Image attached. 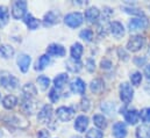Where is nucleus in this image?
Here are the masks:
<instances>
[{
  "mask_svg": "<svg viewBox=\"0 0 150 138\" xmlns=\"http://www.w3.org/2000/svg\"><path fill=\"white\" fill-rule=\"evenodd\" d=\"M144 74H146V77L150 79V64H148L147 66H146V69H144Z\"/></svg>",
  "mask_w": 150,
  "mask_h": 138,
  "instance_id": "37998d69",
  "label": "nucleus"
},
{
  "mask_svg": "<svg viewBox=\"0 0 150 138\" xmlns=\"http://www.w3.org/2000/svg\"><path fill=\"white\" fill-rule=\"evenodd\" d=\"M143 44H144V37L136 35V36L130 37V39L127 43V49L132 52H136L143 46Z\"/></svg>",
  "mask_w": 150,
  "mask_h": 138,
  "instance_id": "0eeeda50",
  "label": "nucleus"
},
{
  "mask_svg": "<svg viewBox=\"0 0 150 138\" xmlns=\"http://www.w3.org/2000/svg\"><path fill=\"white\" fill-rule=\"evenodd\" d=\"M110 29H111V33L113 34V36H115L116 38H120V37H122L125 35L123 26L117 21H113L112 23L110 25Z\"/></svg>",
  "mask_w": 150,
  "mask_h": 138,
  "instance_id": "f3484780",
  "label": "nucleus"
},
{
  "mask_svg": "<svg viewBox=\"0 0 150 138\" xmlns=\"http://www.w3.org/2000/svg\"><path fill=\"white\" fill-rule=\"evenodd\" d=\"M99 15H100V12H99V9L97 7H90L85 12V19L91 23L96 22L99 19Z\"/></svg>",
  "mask_w": 150,
  "mask_h": 138,
  "instance_id": "a211bd4d",
  "label": "nucleus"
},
{
  "mask_svg": "<svg viewBox=\"0 0 150 138\" xmlns=\"http://www.w3.org/2000/svg\"><path fill=\"white\" fill-rule=\"evenodd\" d=\"M27 12V2L26 1H15L12 6V15L15 20L22 19Z\"/></svg>",
  "mask_w": 150,
  "mask_h": 138,
  "instance_id": "20e7f679",
  "label": "nucleus"
},
{
  "mask_svg": "<svg viewBox=\"0 0 150 138\" xmlns=\"http://www.w3.org/2000/svg\"><path fill=\"white\" fill-rule=\"evenodd\" d=\"M52 116V107L50 104H45L38 113V120L40 123H48Z\"/></svg>",
  "mask_w": 150,
  "mask_h": 138,
  "instance_id": "6e6552de",
  "label": "nucleus"
},
{
  "mask_svg": "<svg viewBox=\"0 0 150 138\" xmlns=\"http://www.w3.org/2000/svg\"><path fill=\"white\" fill-rule=\"evenodd\" d=\"M80 109L84 110V111H87L90 109V100L88 99H81L80 101Z\"/></svg>",
  "mask_w": 150,
  "mask_h": 138,
  "instance_id": "e433bc0d",
  "label": "nucleus"
},
{
  "mask_svg": "<svg viewBox=\"0 0 150 138\" xmlns=\"http://www.w3.org/2000/svg\"><path fill=\"white\" fill-rule=\"evenodd\" d=\"M134 62H135V64H136V65H143V64L146 63V58H140V57H136V58L134 59Z\"/></svg>",
  "mask_w": 150,
  "mask_h": 138,
  "instance_id": "a19ab883",
  "label": "nucleus"
},
{
  "mask_svg": "<svg viewBox=\"0 0 150 138\" xmlns=\"http://www.w3.org/2000/svg\"><path fill=\"white\" fill-rule=\"evenodd\" d=\"M123 114H125V120H126V122H128V123L132 124V125H134V124L137 123L139 117H140V113H139L137 110H135V109H128V110H126V113H123Z\"/></svg>",
  "mask_w": 150,
  "mask_h": 138,
  "instance_id": "2eb2a0df",
  "label": "nucleus"
},
{
  "mask_svg": "<svg viewBox=\"0 0 150 138\" xmlns=\"http://www.w3.org/2000/svg\"><path fill=\"white\" fill-rule=\"evenodd\" d=\"M86 69L88 72H93L96 69V64H94V61L93 59H87L86 62Z\"/></svg>",
  "mask_w": 150,
  "mask_h": 138,
  "instance_id": "4c0bfd02",
  "label": "nucleus"
},
{
  "mask_svg": "<svg viewBox=\"0 0 150 138\" xmlns=\"http://www.w3.org/2000/svg\"><path fill=\"white\" fill-rule=\"evenodd\" d=\"M148 26H149V21L147 20V18H135V19H132V21L128 25L130 32L143 30V29L148 28Z\"/></svg>",
  "mask_w": 150,
  "mask_h": 138,
  "instance_id": "423d86ee",
  "label": "nucleus"
},
{
  "mask_svg": "<svg viewBox=\"0 0 150 138\" xmlns=\"http://www.w3.org/2000/svg\"><path fill=\"white\" fill-rule=\"evenodd\" d=\"M16 104H18V99H16V96H14V95H7V96H5L4 100H2V106H4L6 109H13Z\"/></svg>",
  "mask_w": 150,
  "mask_h": 138,
  "instance_id": "5701e85b",
  "label": "nucleus"
},
{
  "mask_svg": "<svg viewBox=\"0 0 150 138\" xmlns=\"http://www.w3.org/2000/svg\"><path fill=\"white\" fill-rule=\"evenodd\" d=\"M18 85H19V80L13 74H11L7 71L0 72V86H2L6 89L13 91L18 87Z\"/></svg>",
  "mask_w": 150,
  "mask_h": 138,
  "instance_id": "f257e3e1",
  "label": "nucleus"
},
{
  "mask_svg": "<svg viewBox=\"0 0 150 138\" xmlns=\"http://www.w3.org/2000/svg\"><path fill=\"white\" fill-rule=\"evenodd\" d=\"M9 12L6 6H0V27H4L8 23Z\"/></svg>",
  "mask_w": 150,
  "mask_h": 138,
  "instance_id": "393cba45",
  "label": "nucleus"
},
{
  "mask_svg": "<svg viewBox=\"0 0 150 138\" xmlns=\"http://www.w3.org/2000/svg\"><path fill=\"white\" fill-rule=\"evenodd\" d=\"M113 136L114 138H125L127 136V127L123 122H116L113 125Z\"/></svg>",
  "mask_w": 150,
  "mask_h": 138,
  "instance_id": "f8f14e48",
  "label": "nucleus"
},
{
  "mask_svg": "<svg viewBox=\"0 0 150 138\" xmlns=\"http://www.w3.org/2000/svg\"><path fill=\"white\" fill-rule=\"evenodd\" d=\"M68 80H69V77H68L67 73H61V74H58V75L54 79L55 88H56V89H62V88L67 85Z\"/></svg>",
  "mask_w": 150,
  "mask_h": 138,
  "instance_id": "6ab92c4d",
  "label": "nucleus"
},
{
  "mask_svg": "<svg viewBox=\"0 0 150 138\" xmlns=\"http://www.w3.org/2000/svg\"><path fill=\"white\" fill-rule=\"evenodd\" d=\"M56 116L62 122H69L75 116V110L71 107H59L56 110Z\"/></svg>",
  "mask_w": 150,
  "mask_h": 138,
  "instance_id": "39448f33",
  "label": "nucleus"
},
{
  "mask_svg": "<svg viewBox=\"0 0 150 138\" xmlns=\"http://www.w3.org/2000/svg\"><path fill=\"white\" fill-rule=\"evenodd\" d=\"M47 54L48 55H51V56H57V57H64L65 56V49L61 45V44H57V43H52L48 46L47 49Z\"/></svg>",
  "mask_w": 150,
  "mask_h": 138,
  "instance_id": "9b49d317",
  "label": "nucleus"
},
{
  "mask_svg": "<svg viewBox=\"0 0 150 138\" xmlns=\"http://www.w3.org/2000/svg\"><path fill=\"white\" fill-rule=\"evenodd\" d=\"M21 107H22V110L26 111L29 115H33L38 110V104H36V101H34L33 99H28V98H25L22 100Z\"/></svg>",
  "mask_w": 150,
  "mask_h": 138,
  "instance_id": "9d476101",
  "label": "nucleus"
},
{
  "mask_svg": "<svg viewBox=\"0 0 150 138\" xmlns=\"http://www.w3.org/2000/svg\"><path fill=\"white\" fill-rule=\"evenodd\" d=\"M140 117L143 122H150V108H143L141 111H140Z\"/></svg>",
  "mask_w": 150,
  "mask_h": 138,
  "instance_id": "f704fd0d",
  "label": "nucleus"
},
{
  "mask_svg": "<svg viewBox=\"0 0 150 138\" xmlns=\"http://www.w3.org/2000/svg\"><path fill=\"white\" fill-rule=\"evenodd\" d=\"M103 137H104V134L99 129H91L86 134V138H103Z\"/></svg>",
  "mask_w": 150,
  "mask_h": 138,
  "instance_id": "473e14b6",
  "label": "nucleus"
},
{
  "mask_svg": "<svg viewBox=\"0 0 150 138\" xmlns=\"http://www.w3.org/2000/svg\"><path fill=\"white\" fill-rule=\"evenodd\" d=\"M49 99H50L52 102H57V101H58V99H59L58 89H56V88L50 89V92H49Z\"/></svg>",
  "mask_w": 150,
  "mask_h": 138,
  "instance_id": "c9c22d12",
  "label": "nucleus"
},
{
  "mask_svg": "<svg viewBox=\"0 0 150 138\" xmlns=\"http://www.w3.org/2000/svg\"><path fill=\"white\" fill-rule=\"evenodd\" d=\"M93 122H94V124H96L99 129H105V128L107 127V121H106V118L104 117V115H100V114L94 115V116H93Z\"/></svg>",
  "mask_w": 150,
  "mask_h": 138,
  "instance_id": "c85d7f7f",
  "label": "nucleus"
},
{
  "mask_svg": "<svg viewBox=\"0 0 150 138\" xmlns=\"http://www.w3.org/2000/svg\"><path fill=\"white\" fill-rule=\"evenodd\" d=\"M23 91V94H25V98H28V99H33L35 95H36V88L34 87L33 84H26L22 88Z\"/></svg>",
  "mask_w": 150,
  "mask_h": 138,
  "instance_id": "a878e982",
  "label": "nucleus"
},
{
  "mask_svg": "<svg viewBox=\"0 0 150 138\" xmlns=\"http://www.w3.org/2000/svg\"><path fill=\"white\" fill-rule=\"evenodd\" d=\"M79 36H80V38H83L84 41H86V42H91L92 38H93V32H92L91 29H84V30L80 32Z\"/></svg>",
  "mask_w": 150,
  "mask_h": 138,
  "instance_id": "2f4dec72",
  "label": "nucleus"
},
{
  "mask_svg": "<svg viewBox=\"0 0 150 138\" xmlns=\"http://www.w3.org/2000/svg\"><path fill=\"white\" fill-rule=\"evenodd\" d=\"M83 51H84L83 45H81L80 43L76 42L75 44H72L71 50H70L71 58H72V59H75V61H79V59H80V57H81V55H83Z\"/></svg>",
  "mask_w": 150,
  "mask_h": 138,
  "instance_id": "aec40b11",
  "label": "nucleus"
},
{
  "mask_svg": "<svg viewBox=\"0 0 150 138\" xmlns=\"http://www.w3.org/2000/svg\"><path fill=\"white\" fill-rule=\"evenodd\" d=\"M111 66H112V64H111L110 61H106V59H105V61L101 62V68H103V69H110Z\"/></svg>",
  "mask_w": 150,
  "mask_h": 138,
  "instance_id": "79ce46f5",
  "label": "nucleus"
},
{
  "mask_svg": "<svg viewBox=\"0 0 150 138\" xmlns=\"http://www.w3.org/2000/svg\"><path fill=\"white\" fill-rule=\"evenodd\" d=\"M88 127V117L80 115L76 118L75 122V129L78 132H84L86 130V128Z\"/></svg>",
  "mask_w": 150,
  "mask_h": 138,
  "instance_id": "4468645a",
  "label": "nucleus"
},
{
  "mask_svg": "<svg viewBox=\"0 0 150 138\" xmlns=\"http://www.w3.org/2000/svg\"><path fill=\"white\" fill-rule=\"evenodd\" d=\"M134 96V89L133 87L128 84V82H122L120 85V99L122 100V102L128 104Z\"/></svg>",
  "mask_w": 150,
  "mask_h": 138,
  "instance_id": "f03ea898",
  "label": "nucleus"
},
{
  "mask_svg": "<svg viewBox=\"0 0 150 138\" xmlns=\"http://www.w3.org/2000/svg\"><path fill=\"white\" fill-rule=\"evenodd\" d=\"M65 66H67V69L69 70L70 72H79L80 70H81V66H83V64L79 62V61H75V59H69L68 62H67V64H65Z\"/></svg>",
  "mask_w": 150,
  "mask_h": 138,
  "instance_id": "b1692460",
  "label": "nucleus"
},
{
  "mask_svg": "<svg viewBox=\"0 0 150 138\" xmlns=\"http://www.w3.org/2000/svg\"><path fill=\"white\" fill-rule=\"evenodd\" d=\"M70 89H71V92L72 93H75V94H84L85 93V89H86V85H85V82L80 79V78H76L74 79L72 81H71V84H70Z\"/></svg>",
  "mask_w": 150,
  "mask_h": 138,
  "instance_id": "1a4fd4ad",
  "label": "nucleus"
},
{
  "mask_svg": "<svg viewBox=\"0 0 150 138\" xmlns=\"http://www.w3.org/2000/svg\"><path fill=\"white\" fill-rule=\"evenodd\" d=\"M130 80H132V84L135 85V86H139L142 81V74L140 72H134L132 75H130Z\"/></svg>",
  "mask_w": 150,
  "mask_h": 138,
  "instance_id": "72a5a7b5",
  "label": "nucleus"
},
{
  "mask_svg": "<svg viewBox=\"0 0 150 138\" xmlns=\"http://www.w3.org/2000/svg\"><path fill=\"white\" fill-rule=\"evenodd\" d=\"M38 138H50V134L47 130H40L38 134Z\"/></svg>",
  "mask_w": 150,
  "mask_h": 138,
  "instance_id": "58836bf2",
  "label": "nucleus"
},
{
  "mask_svg": "<svg viewBox=\"0 0 150 138\" xmlns=\"http://www.w3.org/2000/svg\"><path fill=\"white\" fill-rule=\"evenodd\" d=\"M38 84L42 91H45L50 85V79L45 75H40L38 77Z\"/></svg>",
  "mask_w": 150,
  "mask_h": 138,
  "instance_id": "7c9ffc66",
  "label": "nucleus"
},
{
  "mask_svg": "<svg viewBox=\"0 0 150 138\" xmlns=\"http://www.w3.org/2000/svg\"><path fill=\"white\" fill-rule=\"evenodd\" d=\"M136 137L137 138H150V125L142 124L136 129Z\"/></svg>",
  "mask_w": 150,
  "mask_h": 138,
  "instance_id": "4be33fe9",
  "label": "nucleus"
},
{
  "mask_svg": "<svg viewBox=\"0 0 150 138\" xmlns=\"http://www.w3.org/2000/svg\"><path fill=\"white\" fill-rule=\"evenodd\" d=\"M25 22H26V25L28 26V28L32 29V30L38 29V27L40 26V22H38L33 15H30V14L26 15V18H25Z\"/></svg>",
  "mask_w": 150,
  "mask_h": 138,
  "instance_id": "bb28decb",
  "label": "nucleus"
},
{
  "mask_svg": "<svg viewBox=\"0 0 150 138\" xmlns=\"http://www.w3.org/2000/svg\"><path fill=\"white\" fill-rule=\"evenodd\" d=\"M90 87L93 93H100L104 88V81L101 79H94V80H92Z\"/></svg>",
  "mask_w": 150,
  "mask_h": 138,
  "instance_id": "c756f323",
  "label": "nucleus"
},
{
  "mask_svg": "<svg viewBox=\"0 0 150 138\" xmlns=\"http://www.w3.org/2000/svg\"><path fill=\"white\" fill-rule=\"evenodd\" d=\"M0 56L2 58H5V59L12 58L14 56V49H13V46H11L8 44L0 45Z\"/></svg>",
  "mask_w": 150,
  "mask_h": 138,
  "instance_id": "412c9836",
  "label": "nucleus"
},
{
  "mask_svg": "<svg viewBox=\"0 0 150 138\" xmlns=\"http://www.w3.org/2000/svg\"><path fill=\"white\" fill-rule=\"evenodd\" d=\"M49 63H50V57H49L48 55H43V56H41L40 59L38 61V63H36V70H38V71L44 70L48 65H49Z\"/></svg>",
  "mask_w": 150,
  "mask_h": 138,
  "instance_id": "cd10ccee",
  "label": "nucleus"
},
{
  "mask_svg": "<svg viewBox=\"0 0 150 138\" xmlns=\"http://www.w3.org/2000/svg\"><path fill=\"white\" fill-rule=\"evenodd\" d=\"M146 91H148L150 93V84H147V85H146Z\"/></svg>",
  "mask_w": 150,
  "mask_h": 138,
  "instance_id": "c03bdc74",
  "label": "nucleus"
},
{
  "mask_svg": "<svg viewBox=\"0 0 150 138\" xmlns=\"http://www.w3.org/2000/svg\"><path fill=\"white\" fill-rule=\"evenodd\" d=\"M58 19H59V15H58L57 13L50 11V12H48V13L44 15V18H43L44 26H54V25L58 23V21H59Z\"/></svg>",
  "mask_w": 150,
  "mask_h": 138,
  "instance_id": "dca6fc26",
  "label": "nucleus"
},
{
  "mask_svg": "<svg viewBox=\"0 0 150 138\" xmlns=\"http://www.w3.org/2000/svg\"><path fill=\"white\" fill-rule=\"evenodd\" d=\"M127 13H133V14H139V15H143V13L142 12H136L137 9H134V8H128V7H125L123 8Z\"/></svg>",
  "mask_w": 150,
  "mask_h": 138,
  "instance_id": "ea45409f",
  "label": "nucleus"
},
{
  "mask_svg": "<svg viewBox=\"0 0 150 138\" xmlns=\"http://www.w3.org/2000/svg\"><path fill=\"white\" fill-rule=\"evenodd\" d=\"M84 21V16L81 13L76 12V13H70L64 18V22L67 26H69L70 28H77L79 27Z\"/></svg>",
  "mask_w": 150,
  "mask_h": 138,
  "instance_id": "7ed1b4c3",
  "label": "nucleus"
},
{
  "mask_svg": "<svg viewBox=\"0 0 150 138\" xmlns=\"http://www.w3.org/2000/svg\"><path fill=\"white\" fill-rule=\"evenodd\" d=\"M30 62H32V58H30V56H28V55L22 54V55H20V56L18 57V65H19V69L21 70L23 73H26V72L28 71L29 65H30Z\"/></svg>",
  "mask_w": 150,
  "mask_h": 138,
  "instance_id": "ddd939ff",
  "label": "nucleus"
},
{
  "mask_svg": "<svg viewBox=\"0 0 150 138\" xmlns=\"http://www.w3.org/2000/svg\"><path fill=\"white\" fill-rule=\"evenodd\" d=\"M71 138H81V137H79V136H74V137H71Z\"/></svg>",
  "mask_w": 150,
  "mask_h": 138,
  "instance_id": "a18cd8bd",
  "label": "nucleus"
}]
</instances>
